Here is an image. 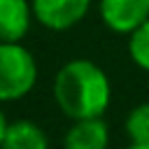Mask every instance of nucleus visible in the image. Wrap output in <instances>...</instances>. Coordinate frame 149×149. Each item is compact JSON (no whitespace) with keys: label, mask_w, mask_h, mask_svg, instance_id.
<instances>
[{"label":"nucleus","mask_w":149,"mask_h":149,"mask_svg":"<svg viewBox=\"0 0 149 149\" xmlns=\"http://www.w3.org/2000/svg\"><path fill=\"white\" fill-rule=\"evenodd\" d=\"M51 93L58 109L70 121L102 116L112 102L107 72L88 58H72L63 63L54 77Z\"/></svg>","instance_id":"obj_1"},{"label":"nucleus","mask_w":149,"mask_h":149,"mask_svg":"<svg viewBox=\"0 0 149 149\" xmlns=\"http://www.w3.org/2000/svg\"><path fill=\"white\" fill-rule=\"evenodd\" d=\"M37 84V61L21 42H0V102L26 98Z\"/></svg>","instance_id":"obj_2"},{"label":"nucleus","mask_w":149,"mask_h":149,"mask_svg":"<svg viewBox=\"0 0 149 149\" xmlns=\"http://www.w3.org/2000/svg\"><path fill=\"white\" fill-rule=\"evenodd\" d=\"M35 21L54 33L74 28L91 9L93 0H30Z\"/></svg>","instance_id":"obj_3"},{"label":"nucleus","mask_w":149,"mask_h":149,"mask_svg":"<svg viewBox=\"0 0 149 149\" xmlns=\"http://www.w3.org/2000/svg\"><path fill=\"white\" fill-rule=\"evenodd\" d=\"M102 26L116 35H130L149 19V0H98Z\"/></svg>","instance_id":"obj_4"},{"label":"nucleus","mask_w":149,"mask_h":149,"mask_svg":"<svg viewBox=\"0 0 149 149\" xmlns=\"http://www.w3.org/2000/svg\"><path fill=\"white\" fill-rule=\"evenodd\" d=\"M33 19L30 0H0V42H21Z\"/></svg>","instance_id":"obj_5"},{"label":"nucleus","mask_w":149,"mask_h":149,"mask_svg":"<svg viewBox=\"0 0 149 149\" xmlns=\"http://www.w3.org/2000/svg\"><path fill=\"white\" fill-rule=\"evenodd\" d=\"M109 147V128L102 116L79 119L65 130L63 149H107Z\"/></svg>","instance_id":"obj_6"},{"label":"nucleus","mask_w":149,"mask_h":149,"mask_svg":"<svg viewBox=\"0 0 149 149\" xmlns=\"http://www.w3.org/2000/svg\"><path fill=\"white\" fill-rule=\"evenodd\" d=\"M0 149H49V137L42 126L30 119L9 121Z\"/></svg>","instance_id":"obj_7"},{"label":"nucleus","mask_w":149,"mask_h":149,"mask_svg":"<svg viewBox=\"0 0 149 149\" xmlns=\"http://www.w3.org/2000/svg\"><path fill=\"white\" fill-rule=\"evenodd\" d=\"M123 130L130 144H149V102H140L128 112Z\"/></svg>","instance_id":"obj_8"},{"label":"nucleus","mask_w":149,"mask_h":149,"mask_svg":"<svg viewBox=\"0 0 149 149\" xmlns=\"http://www.w3.org/2000/svg\"><path fill=\"white\" fill-rule=\"evenodd\" d=\"M128 56L140 70L149 72V19L128 35Z\"/></svg>","instance_id":"obj_9"},{"label":"nucleus","mask_w":149,"mask_h":149,"mask_svg":"<svg viewBox=\"0 0 149 149\" xmlns=\"http://www.w3.org/2000/svg\"><path fill=\"white\" fill-rule=\"evenodd\" d=\"M7 126H9V121L5 119V112L0 109V147H2V140H5V133H7Z\"/></svg>","instance_id":"obj_10"},{"label":"nucleus","mask_w":149,"mask_h":149,"mask_svg":"<svg viewBox=\"0 0 149 149\" xmlns=\"http://www.w3.org/2000/svg\"><path fill=\"white\" fill-rule=\"evenodd\" d=\"M126 149H149V144H128Z\"/></svg>","instance_id":"obj_11"}]
</instances>
